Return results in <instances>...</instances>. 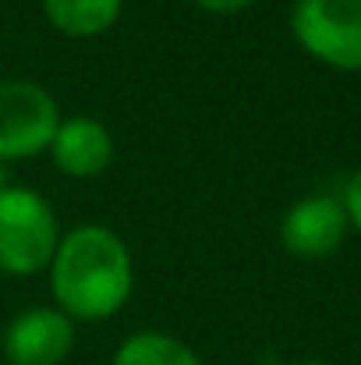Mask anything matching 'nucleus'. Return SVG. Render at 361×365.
<instances>
[{
	"label": "nucleus",
	"instance_id": "6e6552de",
	"mask_svg": "<svg viewBox=\"0 0 361 365\" xmlns=\"http://www.w3.org/2000/svg\"><path fill=\"white\" fill-rule=\"evenodd\" d=\"M43 14L64 36H100L120 14V0H43Z\"/></svg>",
	"mask_w": 361,
	"mask_h": 365
},
{
	"label": "nucleus",
	"instance_id": "f8f14e48",
	"mask_svg": "<svg viewBox=\"0 0 361 365\" xmlns=\"http://www.w3.org/2000/svg\"><path fill=\"white\" fill-rule=\"evenodd\" d=\"M4 181H7V167H4V160H0V192H4V188H7V185H4Z\"/></svg>",
	"mask_w": 361,
	"mask_h": 365
},
{
	"label": "nucleus",
	"instance_id": "20e7f679",
	"mask_svg": "<svg viewBox=\"0 0 361 365\" xmlns=\"http://www.w3.org/2000/svg\"><path fill=\"white\" fill-rule=\"evenodd\" d=\"M61 128L57 100L28 78L0 82V160H21L50 149Z\"/></svg>",
	"mask_w": 361,
	"mask_h": 365
},
{
	"label": "nucleus",
	"instance_id": "f257e3e1",
	"mask_svg": "<svg viewBox=\"0 0 361 365\" xmlns=\"http://www.w3.org/2000/svg\"><path fill=\"white\" fill-rule=\"evenodd\" d=\"M50 266V284L68 319H107L135 287L131 252L103 224H82L61 235Z\"/></svg>",
	"mask_w": 361,
	"mask_h": 365
},
{
	"label": "nucleus",
	"instance_id": "1a4fd4ad",
	"mask_svg": "<svg viewBox=\"0 0 361 365\" xmlns=\"http://www.w3.org/2000/svg\"><path fill=\"white\" fill-rule=\"evenodd\" d=\"M110 365H202L199 355L170 337V334H159V330H142V334H131L124 337Z\"/></svg>",
	"mask_w": 361,
	"mask_h": 365
},
{
	"label": "nucleus",
	"instance_id": "7ed1b4c3",
	"mask_svg": "<svg viewBox=\"0 0 361 365\" xmlns=\"http://www.w3.org/2000/svg\"><path fill=\"white\" fill-rule=\"evenodd\" d=\"M294 39L340 71L361 68V0H294Z\"/></svg>",
	"mask_w": 361,
	"mask_h": 365
},
{
	"label": "nucleus",
	"instance_id": "39448f33",
	"mask_svg": "<svg viewBox=\"0 0 361 365\" xmlns=\"http://www.w3.org/2000/svg\"><path fill=\"white\" fill-rule=\"evenodd\" d=\"M75 348V323L61 309H25L4 334V355L11 365H61Z\"/></svg>",
	"mask_w": 361,
	"mask_h": 365
},
{
	"label": "nucleus",
	"instance_id": "9b49d317",
	"mask_svg": "<svg viewBox=\"0 0 361 365\" xmlns=\"http://www.w3.org/2000/svg\"><path fill=\"white\" fill-rule=\"evenodd\" d=\"M195 4L213 11V14H234V11H244L251 0H195Z\"/></svg>",
	"mask_w": 361,
	"mask_h": 365
},
{
	"label": "nucleus",
	"instance_id": "423d86ee",
	"mask_svg": "<svg viewBox=\"0 0 361 365\" xmlns=\"http://www.w3.org/2000/svg\"><path fill=\"white\" fill-rule=\"evenodd\" d=\"M344 231H347L344 202H337L330 195H308L287 210V217L280 224V242L294 255L319 259L344 242Z\"/></svg>",
	"mask_w": 361,
	"mask_h": 365
},
{
	"label": "nucleus",
	"instance_id": "9d476101",
	"mask_svg": "<svg viewBox=\"0 0 361 365\" xmlns=\"http://www.w3.org/2000/svg\"><path fill=\"white\" fill-rule=\"evenodd\" d=\"M344 213H347V220H351V224L361 231V167L355 170V178H351V185H347V195H344Z\"/></svg>",
	"mask_w": 361,
	"mask_h": 365
},
{
	"label": "nucleus",
	"instance_id": "f03ea898",
	"mask_svg": "<svg viewBox=\"0 0 361 365\" xmlns=\"http://www.w3.org/2000/svg\"><path fill=\"white\" fill-rule=\"evenodd\" d=\"M61 245L57 217L50 202L32 188L0 192V269L14 277L39 273L53 262Z\"/></svg>",
	"mask_w": 361,
	"mask_h": 365
},
{
	"label": "nucleus",
	"instance_id": "ddd939ff",
	"mask_svg": "<svg viewBox=\"0 0 361 365\" xmlns=\"http://www.w3.org/2000/svg\"><path fill=\"white\" fill-rule=\"evenodd\" d=\"M298 365H326V362H298Z\"/></svg>",
	"mask_w": 361,
	"mask_h": 365
},
{
	"label": "nucleus",
	"instance_id": "0eeeda50",
	"mask_svg": "<svg viewBox=\"0 0 361 365\" xmlns=\"http://www.w3.org/2000/svg\"><path fill=\"white\" fill-rule=\"evenodd\" d=\"M53 163L71 178H96L114 160V138L107 124L96 118H68L61 121L53 142H50Z\"/></svg>",
	"mask_w": 361,
	"mask_h": 365
}]
</instances>
